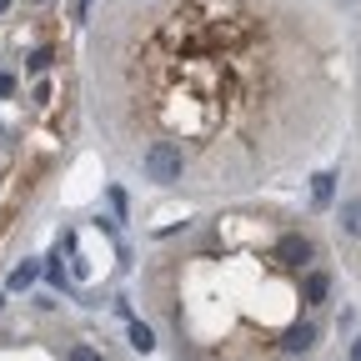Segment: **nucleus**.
Wrapping results in <instances>:
<instances>
[{
	"label": "nucleus",
	"instance_id": "4468645a",
	"mask_svg": "<svg viewBox=\"0 0 361 361\" xmlns=\"http://www.w3.org/2000/svg\"><path fill=\"white\" fill-rule=\"evenodd\" d=\"M6 11H11V0H0V16H6Z\"/></svg>",
	"mask_w": 361,
	"mask_h": 361
},
{
	"label": "nucleus",
	"instance_id": "1a4fd4ad",
	"mask_svg": "<svg viewBox=\"0 0 361 361\" xmlns=\"http://www.w3.org/2000/svg\"><path fill=\"white\" fill-rule=\"evenodd\" d=\"M51 61H56V51H35L30 56V71H51Z\"/></svg>",
	"mask_w": 361,
	"mask_h": 361
},
{
	"label": "nucleus",
	"instance_id": "423d86ee",
	"mask_svg": "<svg viewBox=\"0 0 361 361\" xmlns=\"http://www.w3.org/2000/svg\"><path fill=\"white\" fill-rule=\"evenodd\" d=\"M341 231L346 236H361V196L356 201H341Z\"/></svg>",
	"mask_w": 361,
	"mask_h": 361
},
{
	"label": "nucleus",
	"instance_id": "9b49d317",
	"mask_svg": "<svg viewBox=\"0 0 361 361\" xmlns=\"http://www.w3.org/2000/svg\"><path fill=\"white\" fill-rule=\"evenodd\" d=\"M6 96H16V75H11V71H0V101H6Z\"/></svg>",
	"mask_w": 361,
	"mask_h": 361
},
{
	"label": "nucleus",
	"instance_id": "39448f33",
	"mask_svg": "<svg viewBox=\"0 0 361 361\" xmlns=\"http://www.w3.org/2000/svg\"><path fill=\"white\" fill-rule=\"evenodd\" d=\"M331 196H336V176H331V171H316V176H311V201H316V211H326Z\"/></svg>",
	"mask_w": 361,
	"mask_h": 361
},
{
	"label": "nucleus",
	"instance_id": "20e7f679",
	"mask_svg": "<svg viewBox=\"0 0 361 361\" xmlns=\"http://www.w3.org/2000/svg\"><path fill=\"white\" fill-rule=\"evenodd\" d=\"M326 296H331V276L326 271H311V276L301 281V301L306 306H326Z\"/></svg>",
	"mask_w": 361,
	"mask_h": 361
},
{
	"label": "nucleus",
	"instance_id": "ddd939ff",
	"mask_svg": "<svg viewBox=\"0 0 361 361\" xmlns=\"http://www.w3.org/2000/svg\"><path fill=\"white\" fill-rule=\"evenodd\" d=\"M351 361H361V336H356V341H351Z\"/></svg>",
	"mask_w": 361,
	"mask_h": 361
},
{
	"label": "nucleus",
	"instance_id": "6e6552de",
	"mask_svg": "<svg viewBox=\"0 0 361 361\" xmlns=\"http://www.w3.org/2000/svg\"><path fill=\"white\" fill-rule=\"evenodd\" d=\"M126 336H130V346L141 351V356L156 346V336H151V326H146V322H130V331H126Z\"/></svg>",
	"mask_w": 361,
	"mask_h": 361
},
{
	"label": "nucleus",
	"instance_id": "9d476101",
	"mask_svg": "<svg viewBox=\"0 0 361 361\" xmlns=\"http://www.w3.org/2000/svg\"><path fill=\"white\" fill-rule=\"evenodd\" d=\"M71 361H101L96 346H71Z\"/></svg>",
	"mask_w": 361,
	"mask_h": 361
},
{
	"label": "nucleus",
	"instance_id": "f257e3e1",
	"mask_svg": "<svg viewBox=\"0 0 361 361\" xmlns=\"http://www.w3.org/2000/svg\"><path fill=\"white\" fill-rule=\"evenodd\" d=\"M141 171H146V180H156V186H176V180L186 176V151L176 141H151L146 156H141Z\"/></svg>",
	"mask_w": 361,
	"mask_h": 361
},
{
	"label": "nucleus",
	"instance_id": "0eeeda50",
	"mask_svg": "<svg viewBox=\"0 0 361 361\" xmlns=\"http://www.w3.org/2000/svg\"><path fill=\"white\" fill-rule=\"evenodd\" d=\"M35 276H40V266H35V261L16 266V271H11V291H25V286H35Z\"/></svg>",
	"mask_w": 361,
	"mask_h": 361
},
{
	"label": "nucleus",
	"instance_id": "f03ea898",
	"mask_svg": "<svg viewBox=\"0 0 361 361\" xmlns=\"http://www.w3.org/2000/svg\"><path fill=\"white\" fill-rule=\"evenodd\" d=\"M276 261H281V266H306V261H311V241H306L301 231H286V236L276 241Z\"/></svg>",
	"mask_w": 361,
	"mask_h": 361
},
{
	"label": "nucleus",
	"instance_id": "f8f14e48",
	"mask_svg": "<svg viewBox=\"0 0 361 361\" xmlns=\"http://www.w3.org/2000/svg\"><path fill=\"white\" fill-rule=\"evenodd\" d=\"M85 11H90V0H75V20H85Z\"/></svg>",
	"mask_w": 361,
	"mask_h": 361
},
{
	"label": "nucleus",
	"instance_id": "2eb2a0df",
	"mask_svg": "<svg viewBox=\"0 0 361 361\" xmlns=\"http://www.w3.org/2000/svg\"><path fill=\"white\" fill-rule=\"evenodd\" d=\"M0 301H6V296H0Z\"/></svg>",
	"mask_w": 361,
	"mask_h": 361
},
{
	"label": "nucleus",
	"instance_id": "7ed1b4c3",
	"mask_svg": "<svg viewBox=\"0 0 361 361\" xmlns=\"http://www.w3.org/2000/svg\"><path fill=\"white\" fill-rule=\"evenodd\" d=\"M311 346H316V326H311V322H296V326L281 336V351H286V356H306Z\"/></svg>",
	"mask_w": 361,
	"mask_h": 361
}]
</instances>
